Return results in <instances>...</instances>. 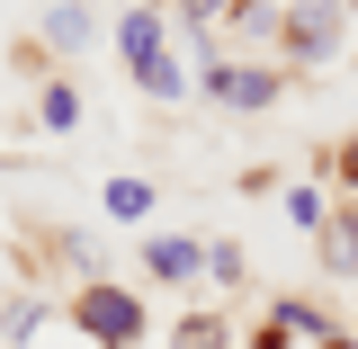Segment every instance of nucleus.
Wrapping results in <instances>:
<instances>
[{"label": "nucleus", "instance_id": "ddd939ff", "mask_svg": "<svg viewBox=\"0 0 358 349\" xmlns=\"http://www.w3.org/2000/svg\"><path fill=\"white\" fill-rule=\"evenodd\" d=\"M287 224H296V233H322V224H331L322 188H305V179H296V188H287Z\"/></svg>", "mask_w": 358, "mask_h": 349}, {"label": "nucleus", "instance_id": "dca6fc26", "mask_svg": "<svg viewBox=\"0 0 358 349\" xmlns=\"http://www.w3.org/2000/svg\"><path fill=\"white\" fill-rule=\"evenodd\" d=\"M206 278H215V287H242V278H251L242 242H215V251H206Z\"/></svg>", "mask_w": 358, "mask_h": 349}, {"label": "nucleus", "instance_id": "aec40b11", "mask_svg": "<svg viewBox=\"0 0 358 349\" xmlns=\"http://www.w3.org/2000/svg\"><path fill=\"white\" fill-rule=\"evenodd\" d=\"M350 322H358V305H350Z\"/></svg>", "mask_w": 358, "mask_h": 349}, {"label": "nucleus", "instance_id": "20e7f679", "mask_svg": "<svg viewBox=\"0 0 358 349\" xmlns=\"http://www.w3.org/2000/svg\"><path fill=\"white\" fill-rule=\"evenodd\" d=\"M117 54H126V72L143 81L162 54H171V9H152V0H134V9H117Z\"/></svg>", "mask_w": 358, "mask_h": 349}, {"label": "nucleus", "instance_id": "1a4fd4ad", "mask_svg": "<svg viewBox=\"0 0 358 349\" xmlns=\"http://www.w3.org/2000/svg\"><path fill=\"white\" fill-rule=\"evenodd\" d=\"M233 18H242V0H179V27L197 45H215V36H233Z\"/></svg>", "mask_w": 358, "mask_h": 349}, {"label": "nucleus", "instance_id": "2eb2a0df", "mask_svg": "<svg viewBox=\"0 0 358 349\" xmlns=\"http://www.w3.org/2000/svg\"><path fill=\"white\" fill-rule=\"evenodd\" d=\"M0 332H9V341H36V332H45V305H36V296H9Z\"/></svg>", "mask_w": 358, "mask_h": 349}, {"label": "nucleus", "instance_id": "0eeeda50", "mask_svg": "<svg viewBox=\"0 0 358 349\" xmlns=\"http://www.w3.org/2000/svg\"><path fill=\"white\" fill-rule=\"evenodd\" d=\"M313 242H322V269L331 278H358V206H331V224Z\"/></svg>", "mask_w": 358, "mask_h": 349}, {"label": "nucleus", "instance_id": "39448f33", "mask_svg": "<svg viewBox=\"0 0 358 349\" xmlns=\"http://www.w3.org/2000/svg\"><path fill=\"white\" fill-rule=\"evenodd\" d=\"M143 269H152L162 287H188V278H206V251H197L188 233H152V242H143Z\"/></svg>", "mask_w": 358, "mask_h": 349}, {"label": "nucleus", "instance_id": "6ab92c4d", "mask_svg": "<svg viewBox=\"0 0 358 349\" xmlns=\"http://www.w3.org/2000/svg\"><path fill=\"white\" fill-rule=\"evenodd\" d=\"M322 349H358V332H331V341H322Z\"/></svg>", "mask_w": 358, "mask_h": 349}, {"label": "nucleus", "instance_id": "6e6552de", "mask_svg": "<svg viewBox=\"0 0 358 349\" xmlns=\"http://www.w3.org/2000/svg\"><path fill=\"white\" fill-rule=\"evenodd\" d=\"M36 27H45V45H63V54H72V45L99 36V0H63V9H45Z\"/></svg>", "mask_w": 358, "mask_h": 349}, {"label": "nucleus", "instance_id": "f257e3e1", "mask_svg": "<svg viewBox=\"0 0 358 349\" xmlns=\"http://www.w3.org/2000/svg\"><path fill=\"white\" fill-rule=\"evenodd\" d=\"M278 45H287V72H313L350 45V0H287L278 18Z\"/></svg>", "mask_w": 358, "mask_h": 349}, {"label": "nucleus", "instance_id": "9b49d317", "mask_svg": "<svg viewBox=\"0 0 358 349\" xmlns=\"http://www.w3.org/2000/svg\"><path fill=\"white\" fill-rule=\"evenodd\" d=\"M108 215L143 224V215H152V179H108Z\"/></svg>", "mask_w": 358, "mask_h": 349}, {"label": "nucleus", "instance_id": "f8f14e48", "mask_svg": "<svg viewBox=\"0 0 358 349\" xmlns=\"http://www.w3.org/2000/svg\"><path fill=\"white\" fill-rule=\"evenodd\" d=\"M188 90H197V72H188L179 54H162V63L143 72V99H188Z\"/></svg>", "mask_w": 358, "mask_h": 349}, {"label": "nucleus", "instance_id": "f03ea898", "mask_svg": "<svg viewBox=\"0 0 358 349\" xmlns=\"http://www.w3.org/2000/svg\"><path fill=\"white\" fill-rule=\"evenodd\" d=\"M197 90L215 99L224 117H260V108H278V99H287V63H242V54H224Z\"/></svg>", "mask_w": 358, "mask_h": 349}, {"label": "nucleus", "instance_id": "7ed1b4c3", "mask_svg": "<svg viewBox=\"0 0 358 349\" xmlns=\"http://www.w3.org/2000/svg\"><path fill=\"white\" fill-rule=\"evenodd\" d=\"M72 322H81L99 349H134L143 341V296H126L117 278H90L81 296H72Z\"/></svg>", "mask_w": 358, "mask_h": 349}, {"label": "nucleus", "instance_id": "f3484780", "mask_svg": "<svg viewBox=\"0 0 358 349\" xmlns=\"http://www.w3.org/2000/svg\"><path fill=\"white\" fill-rule=\"evenodd\" d=\"M331 179H341V188H358V143H341V152H331Z\"/></svg>", "mask_w": 358, "mask_h": 349}, {"label": "nucleus", "instance_id": "423d86ee", "mask_svg": "<svg viewBox=\"0 0 358 349\" xmlns=\"http://www.w3.org/2000/svg\"><path fill=\"white\" fill-rule=\"evenodd\" d=\"M268 322H278V332H287V341H331V332H341V322H331V313L313 305V296H278V305H268Z\"/></svg>", "mask_w": 358, "mask_h": 349}, {"label": "nucleus", "instance_id": "9d476101", "mask_svg": "<svg viewBox=\"0 0 358 349\" xmlns=\"http://www.w3.org/2000/svg\"><path fill=\"white\" fill-rule=\"evenodd\" d=\"M171 349H233V322H224V313H179Z\"/></svg>", "mask_w": 358, "mask_h": 349}, {"label": "nucleus", "instance_id": "4468645a", "mask_svg": "<svg viewBox=\"0 0 358 349\" xmlns=\"http://www.w3.org/2000/svg\"><path fill=\"white\" fill-rule=\"evenodd\" d=\"M36 117H45V126H81V90H72V81H45Z\"/></svg>", "mask_w": 358, "mask_h": 349}, {"label": "nucleus", "instance_id": "a211bd4d", "mask_svg": "<svg viewBox=\"0 0 358 349\" xmlns=\"http://www.w3.org/2000/svg\"><path fill=\"white\" fill-rule=\"evenodd\" d=\"M251 349H296V341H287L278 322H260V332H251Z\"/></svg>", "mask_w": 358, "mask_h": 349}]
</instances>
